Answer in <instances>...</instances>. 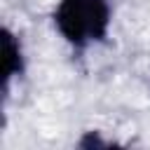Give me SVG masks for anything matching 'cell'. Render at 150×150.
<instances>
[{
	"label": "cell",
	"mask_w": 150,
	"mask_h": 150,
	"mask_svg": "<svg viewBox=\"0 0 150 150\" xmlns=\"http://www.w3.org/2000/svg\"><path fill=\"white\" fill-rule=\"evenodd\" d=\"M21 73H23L21 42L9 28H2V91H7L9 82Z\"/></svg>",
	"instance_id": "2"
},
{
	"label": "cell",
	"mask_w": 150,
	"mask_h": 150,
	"mask_svg": "<svg viewBox=\"0 0 150 150\" xmlns=\"http://www.w3.org/2000/svg\"><path fill=\"white\" fill-rule=\"evenodd\" d=\"M80 145H82V148H91V145H108V143H105V141H101L94 131H89V134L80 141Z\"/></svg>",
	"instance_id": "3"
},
{
	"label": "cell",
	"mask_w": 150,
	"mask_h": 150,
	"mask_svg": "<svg viewBox=\"0 0 150 150\" xmlns=\"http://www.w3.org/2000/svg\"><path fill=\"white\" fill-rule=\"evenodd\" d=\"M110 16V0H59L54 9L56 30L75 49L105 40Z\"/></svg>",
	"instance_id": "1"
}]
</instances>
